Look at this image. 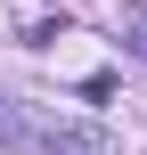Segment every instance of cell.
Listing matches in <instances>:
<instances>
[{"mask_svg":"<svg viewBox=\"0 0 147 155\" xmlns=\"http://www.w3.org/2000/svg\"><path fill=\"white\" fill-rule=\"evenodd\" d=\"M25 139H33V155H115V147H106V131L49 123V114H33V123H25Z\"/></svg>","mask_w":147,"mask_h":155,"instance_id":"obj_1","label":"cell"}]
</instances>
